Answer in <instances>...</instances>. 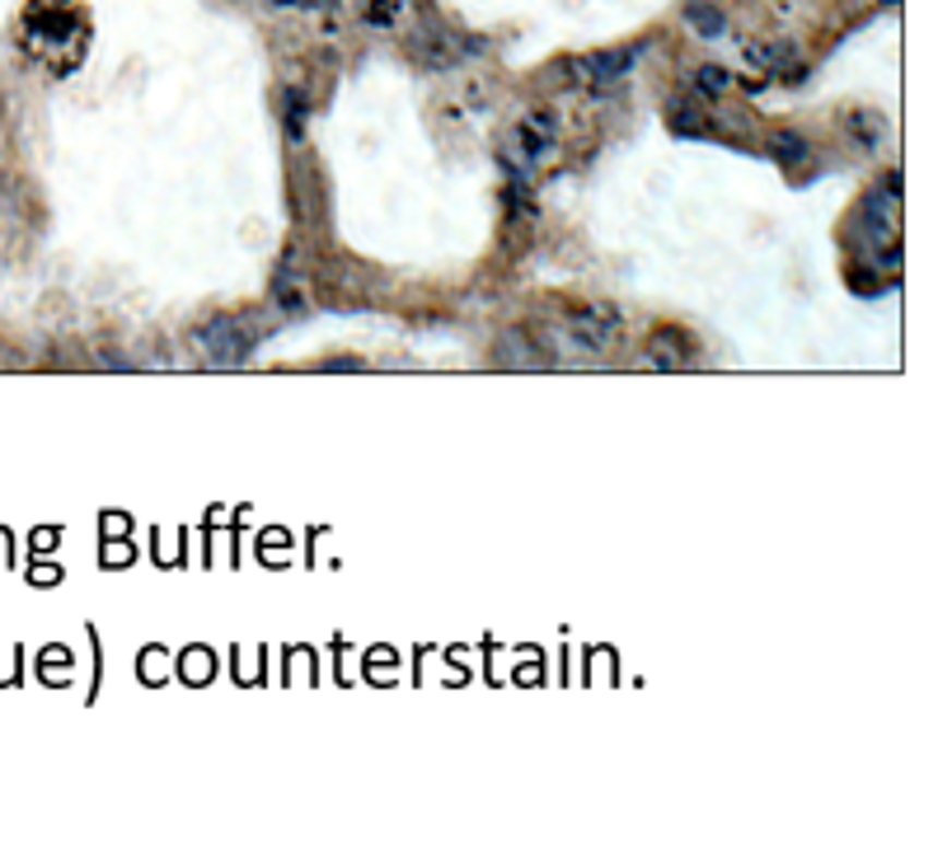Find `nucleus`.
<instances>
[{
	"instance_id": "nucleus-1",
	"label": "nucleus",
	"mask_w": 938,
	"mask_h": 853,
	"mask_svg": "<svg viewBox=\"0 0 938 853\" xmlns=\"http://www.w3.org/2000/svg\"><path fill=\"white\" fill-rule=\"evenodd\" d=\"M193 343L216 361V367H240V361L254 357V347H258V324L240 320V314H216V320L193 328Z\"/></svg>"
},
{
	"instance_id": "nucleus-2",
	"label": "nucleus",
	"mask_w": 938,
	"mask_h": 853,
	"mask_svg": "<svg viewBox=\"0 0 938 853\" xmlns=\"http://www.w3.org/2000/svg\"><path fill=\"white\" fill-rule=\"evenodd\" d=\"M568 334H573V343L582 347V352L601 357V352H610V347L620 343V334H624V314H620L615 305H582V310H573Z\"/></svg>"
},
{
	"instance_id": "nucleus-3",
	"label": "nucleus",
	"mask_w": 938,
	"mask_h": 853,
	"mask_svg": "<svg viewBox=\"0 0 938 853\" xmlns=\"http://www.w3.org/2000/svg\"><path fill=\"white\" fill-rule=\"evenodd\" d=\"M648 361L662 371H676V367H690L695 361V343L681 334V328H657L652 343H648Z\"/></svg>"
},
{
	"instance_id": "nucleus-4",
	"label": "nucleus",
	"mask_w": 938,
	"mask_h": 853,
	"mask_svg": "<svg viewBox=\"0 0 938 853\" xmlns=\"http://www.w3.org/2000/svg\"><path fill=\"white\" fill-rule=\"evenodd\" d=\"M634 57H644V43L624 47V52H597V57H577L573 71L587 75V81H615V75H624L634 67Z\"/></svg>"
},
{
	"instance_id": "nucleus-5",
	"label": "nucleus",
	"mask_w": 938,
	"mask_h": 853,
	"mask_svg": "<svg viewBox=\"0 0 938 853\" xmlns=\"http://www.w3.org/2000/svg\"><path fill=\"white\" fill-rule=\"evenodd\" d=\"M521 151L530 155V160H540L544 151H554V141H558V118L554 113H544V108H536L526 122H521Z\"/></svg>"
},
{
	"instance_id": "nucleus-6",
	"label": "nucleus",
	"mask_w": 938,
	"mask_h": 853,
	"mask_svg": "<svg viewBox=\"0 0 938 853\" xmlns=\"http://www.w3.org/2000/svg\"><path fill=\"white\" fill-rule=\"evenodd\" d=\"M685 20H690V28L699 38H723V28H727V14L718 5H709V0H690V5H685Z\"/></svg>"
},
{
	"instance_id": "nucleus-7",
	"label": "nucleus",
	"mask_w": 938,
	"mask_h": 853,
	"mask_svg": "<svg viewBox=\"0 0 938 853\" xmlns=\"http://www.w3.org/2000/svg\"><path fill=\"white\" fill-rule=\"evenodd\" d=\"M746 57L756 61L760 71H784L789 61H797V47L793 43H750Z\"/></svg>"
},
{
	"instance_id": "nucleus-8",
	"label": "nucleus",
	"mask_w": 938,
	"mask_h": 853,
	"mask_svg": "<svg viewBox=\"0 0 938 853\" xmlns=\"http://www.w3.org/2000/svg\"><path fill=\"white\" fill-rule=\"evenodd\" d=\"M770 155H774V160L784 165V169H793V165H807V160H811V146H807L803 136H793V132H774V136H770Z\"/></svg>"
},
{
	"instance_id": "nucleus-9",
	"label": "nucleus",
	"mask_w": 938,
	"mask_h": 853,
	"mask_svg": "<svg viewBox=\"0 0 938 853\" xmlns=\"http://www.w3.org/2000/svg\"><path fill=\"white\" fill-rule=\"evenodd\" d=\"M281 113H287V136L301 141V136H305V113H310L305 94H301V89H287V94H281Z\"/></svg>"
},
{
	"instance_id": "nucleus-10",
	"label": "nucleus",
	"mask_w": 938,
	"mask_h": 853,
	"mask_svg": "<svg viewBox=\"0 0 938 853\" xmlns=\"http://www.w3.org/2000/svg\"><path fill=\"white\" fill-rule=\"evenodd\" d=\"M844 122H850V128L858 132V141H864V146H878L882 132H887V122H882L878 113H850Z\"/></svg>"
},
{
	"instance_id": "nucleus-11",
	"label": "nucleus",
	"mask_w": 938,
	"mask_h": 853,
	"mask_svg": "<svg viewBox=\"0 0 938 853\" xmlns=\"http://www.w3.org/2000/svg\"><path fill=\"white\" fill-rule=\"evenodd\" d=\"M399 20V0H371L366 5V24H375V28H389Z\"/></svg>"
},
{
	"instance_id": "nucleus-12",
	"label": "nucleus",
	"mask_w": 938,
	"mask_h": 853,
	"mask_svg": "<svg viewBox=\"0 0 938 853\" xmlns=\"http://www.w3.org/2000/svg\"><path fill=\"white\" fill-rule=\"evenodd\" d=\"M695 81H699V89L713 99V94H723V89L732 85V75H727V71H718V67H703V71L695 75Z\"/></svg>"
},
{
	"instance_id": "nucleus-13",
	"label": "nucleus",
	"mask_w": 938,
	"mask_h": 853,
	"mask_svg": "<svg viewBox=\"0 0 938 853\" xmlns=\"http://www.w3.org/2000/svg\"><path fill=\"white\" fill-rule=\"evenodd\" d=\"M366 361L362 357H334V361H324V371H362Z\"/></svg>"
},
{
	"instance_id": "nucleus-14",
	"label": "nucleus",
	"mask_w": 938,
	"mask_h": 853,
	"mask_svg": "<svg viewBox=\"0 0 938 853\" xmlns=\"http://www.w3.org/2000/svg\"><path fill=\"white\" fill-rule=\"evenodd\" d=\"M301 5H305V10H320V5L328 10V5H338V0H301Z\"/></svg>"
}]
</instances>
